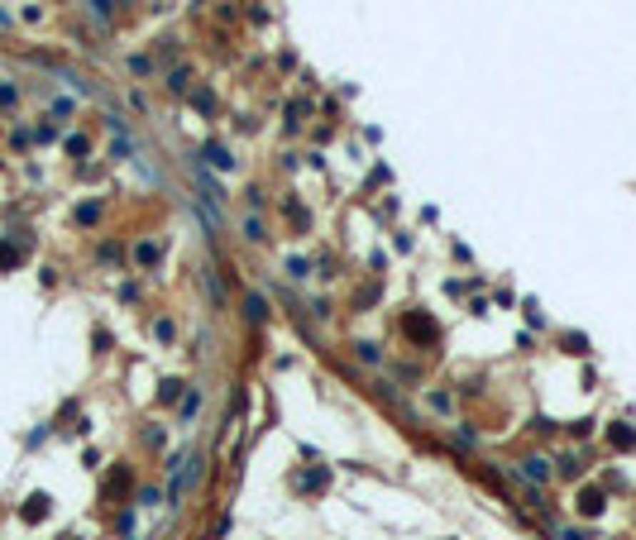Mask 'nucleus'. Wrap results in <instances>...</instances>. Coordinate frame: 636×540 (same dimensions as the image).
<instances>
[{
    "label": "nucleus",
    "instance_id": "3",
    "mask_svg": "<svg viewBox=\"0 0 636 540\" xmlns=\"http://www.w3.org/2000/svg\"><path fill=\"white\" fill-rule=\"evenodd\" d=\"M607 440H612L617 449H632V445H636V435H632L627 426H612V430H607Z\"/></svg>",
    "mask_w": 636,
    "mask_h": 540
},
{
    "label": "nucleus",
    "instance_id": "1",
    "mask_svg": "<svg viewBox=\"0 0 636 540\" xmlns=\"http://www.w3.org/2000/svg\"><path fill=\"white\" fill-rule=\"evenodd\" d=\"M19 516H24V521H29V526H34V521H44V516H48V497H44V493H34L29 502L19 507Z\"/></svg>",
    "mask_w": 636,
    "mask_h": 540
},
{
    "label": "nucleus",
    "instance_id": "6",
    "mask_svg": "<svg viewBox=\"0 0 636 540\" xmlns=\"http://www.w3.org/2000/svg\"><path fill=\"white\" fill-rule=\"evenodd\" d=\"M19 263V249H10V244H0V268H15Z\"/></svg>",
    "mask_w": 636,
    "mask_h": 540
},
{
    "label": "nucleus",
    "instance_id": "4",
    "mask_svg": "<svg viewBox=\"0 0 636 540\" xmlns=\"http://www.w3.org/2000/svg\"><path fill=\"white\" fill-rule=\"evenodd\" d=\"M249 320H268V302H263V297H254V292H249Z\"/></svg>",
    "mask_w": 636,
    "mask_h": 540
},
{
    "label": "nucleus",
    "instance_id": "5",
    "mask_svg": "<svg viewBox=\"0 0 636 540\" xmlns=\"http://www.w3.org/2000/svg\"><path fill=\"white\" fill-rule=\"evenodd\" d=\"M125 488H129V469H115L111 483H106V493H125Z\"/></svg>",
    "mask_w": 636,
    "mask_h": 540
},
{
    "label": "nucleus",
    "instance_id": "7",
    "mask_svg": "<svg viewBox=\"0 0 636 540\" xmlns=\"http://www.w3.org/2000/svg\"><path fill=\"white\" fill-rule=\"evenodd\" d=\"M584 511H589V516L593 511H603V493H584Z\"/></svg>",
    "mask_w": 636,
    "mask_h": 540
},
{
    "label": "nucleus",
    "instance_id": "2",
    "mask_svg": "<svg viewBox=\"0 0 636 540\" xmlns=\"http://www.w3.org/2000/svg\"><path fill=\"white\" fill-rule=\"evenodd\" d=\"M407 335L421 340V345H430V340H435V325H430L426 316H407Z\"/></svg>",
    "mask_w": 636,
    "mask_h": 540
},
{
    "label": "nucleus",
    "instance_id": "8",
    "mask_svg": "<svg viewBox=\"0 0 636 540\" xmlns=\"http://www.w3.org/2000/svg\"><path fill=\"white\" fill-rule=\"evenodd\" d=\"M206 153H211V163H221V168H230V163H235V158H230V153H225V148H216V143H211Z\"/></svg>",
    "mask_w": 636,
    "mask_h": 540
}]
</instances>
